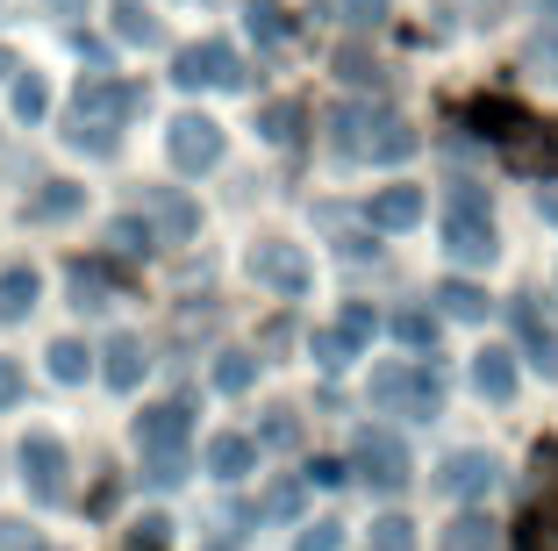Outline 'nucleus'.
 <instances>
[{
	"mask_svg": "<svg viewBox=\"0 0 558 551\" xmlns=\"http://www.w3.org/2000/svg\"><path fill=\"white\" fill-rule=\"evenodd\" d=\"M423 208H429L423 187H379L373 208H365V223H373V229H415V223H423Z\"/></svg>",
	"mask_w": 558,
	"mask_h": 551,
	"instance_id": "obj_12",
	"label": "nucleus"
},
{
	"mask_svg": "<svg viewBox=\"0 0 558 551\" xmlns=\"http://www.w3.org/2000/svg\"><path fill=\"white\" fill-rule=\"evenodd\" d=\"M251 444H272V452H294L301 444V422H294V408H272V416H265V430Z\"/></svg>",
	"mask_w": 558,
	"mask_h": 551,
	"instance_id": "obj_26",
	"label": "nucleus"
},
{
	"mask_svg": "<svg viewBox=\"0 0 558 551\" xmlns=\"http://www.w3.org/2000/svg\"><path fill=\"white\" fill-rule=\"evenodd\" d=\"M0 551H44V537H36L29 523H15V516H8V523H0Z\"/></svg>",
	"mask_w": 558,
	"mask_h": 551,
	"instance_id": "obj_37",
	"label": "nucleus"
},
{
	"mask_svg": "<svg viewBox=\"0 0 558 551\" xmlns=\"http://www.w3.org/2000/svg\"><path fill=\"white\" fill-rule=\"evenodd\" d=\"M36 287H44V279H36L29 265H15V273H0V323H22V315L36 309Z\"/></svg>",
	"mask_w": 558,
	"mask_h": 551,
	"instance_id": "obj_19",
	"label": "nucleus"
},
{
	"mask_svg": "<svg viewBox=\"0 0 558 551\" xmlns=\"http://www.w3.org/2000/svg\"><path fill=\"white\" fill-rule=\"evenodd\" d=\"M494 472H501V466H494L487 452H451V458L437 466V494H459V502H473V494H487V487H494Z\"/></svg>",
	"mask_w": 558,
	"mask_h": 551,
	"instance_id": "obj_10",
	"label": "nucleus"
},
{
	"mask_svg": "<svg viewBox=\"0 0 558 551\" xmlns=\"http://www.w3.org/2000/svg\"><path fill=\"white\" fill-rule=\"evenodd\" d=\"M136 108H144V94H136V86L86 80V86H80V115H72V122H100V130H116L122 115H136Z\"/></svg>",
	"mask_w": 558,
	"mask_h": 551,
	"instance_id": "obj_8",
	"label": "nucleus"
},
{
	"mask_svg": "<svg viewBox=\"0 0 558 551\" xmlns=\"http://www.w3.org/2000/svg\"><path fill=\"white\" fill-rule=\"evenodd\" d=\"M537 65H544V72L558 80V36H551V44H537Z\"/></svg>",
	"mask_w": 558,
	"mask_h": 551,
	"instance_id": "obj_41",
	"label": "nucleus"
},
{
	"mask_svg": "<svg viewBox=\"0 0 558 551\" xmlns=\"http://www.w3.org/2000/svg\"><path fill=\"white\" fill-rule=\"evenodd\" d=\"M437 301H444V315H459V323H480V315H487V294H480L473 279H444Z\"/></svg>",
	"mask_w": 558,
	"mask_h": 551,
	"instance_id": "obj_22",
	"label": "nucleus"
},
{
	"mask_svg": "<svg viewBox=\"0 0 558 551\" xmlns=\"http://www.w3.org/2000/svg\"><path fill=\"white\" fill-rule=\"evenodd\" d=\"M365 337H373V309H344V323H337V330H315V358L337 373V366H351V358H359Z\"/></svg>",
	"mask_w": 558,
	"mask_h": 551,
	"instance_id": "obj_11",
	"label": "nucleus"
},
{
	"mask_svg": "<svg viewBox=\"0 0 558 551\" xmlns=\"http://www.w3.org/2000/svg\"><path fill=\"white\" fill-rule=\"evenodd\" d=\"M22 480H29L36 502H58V494H65V444L50 438V430H29V438H22Z\"/></svg>",
	"mask_w": 558,
	"mask_h": 551,
	"instance_id": "obj_6",
	"label": "nucleus"
},
{
	"mask_svg": "<svg viewBox=\"0 0 558 551\" xmlns=\"http://www.w3.org/2000/svg\"><path fill=\"white\" fill-rule=\"evenodd\" d=\"M373 408L379 416H409L415 408V366H373Z\"/></svg>",
	"mask_w": 558,
	"mask_h": 551,
	"instance_id": "obj_14",
	"label": "nucleus"
},
{
	"mask_svg": "<svg viewBox=\"0 0 558 551\" xmlns=\"http://www.w3.org/2000/svg\"><path fill=\"white\" fill-rule=\"evenodd\" d=\"M251 380H258V358H251V351H222V358H215V387H222V394H244Z\"/></svg>",
	"mask_w": 558,
	"mask_h": 551,
	"instance_id": "obj_25",
	"label": "nucleus"
},
{
	"mask_svg": "<svg viewBox=\"0 0 558 551\" xmlns=\"http://www.w3.org/2000/svg\"><path fill=\"white\" fill-rule=\"evenodd\" d=\"M365 551H415V523L409 516H379L373 523V544Z\"/></svg>",
	"mask_w": 558,
	"mask_h": 551,
	"instance_id": "obj_27",
	"label": "nucleus"
},
{
	"mask_svg": "<svg viewBox=\"0 0 558 551\" xmlns=\"http://www.w3.org/2000/svg\"><path fill=\"white\" fill-rule=\"evenodd\" d=\"M544 15H551V22H558V0H544Z\"/></svg>",
	"mask_w": 558,
	"mask_h": 551,
	"instance_id": "obj_43",
	"label": "nucleus"
},
{
	"mask_svg": "<svg viewBox=\"0 0 558 551\" xmlns=\"http://www.w3.org/2000/svg\"><path fill=\"white\" fill-rule=\"evenodd\" d=\"M15 402H22V366L0 358V408H15Z\"/></svg>",
	"mask_w": 558,
	"mask_h": 551,
	"instance_id": "obj_39",
	"label": "nucleus"
},
{
	"mask_svg": "<svg viewBox=\"0 0 558 551\" xmlns=\"http://www.w3.org/2000/svg\"><path fill=\"white\" fill-rule=\"evenodd\" d=\"M80 187H72V179H50V187H44V194H36L29 201V215H36V223H65V215H80Z\"/></svg>",
	"mask_w": 558,
	"mask_h": 551,
	"instance_id": "obj_21",
	"label": "nucleus"
},
{
	"mask_svg": "<svg viewBox=\"0 0 558 551\" xmlns=\"http://www.w3.org/2000/svg\"><path fill=\"white\" fill-rule=\"evenodd\" d=\"M150 215H158V229H165V237H172V243H186V237H194V229H201L194 201H186V194H172V187H165V194H150Z\"/></svg>",
	"mask_w": 558,
	"mask_h": 551,
	"instance_id": "obj_18",
	"label": "nucleus"
},
{
	"mask_svg": "<svg viewBox=\"0 0 558 551\" xmlns=\"http://www.w3.org/2000/svg\"><path fill=\"white\" fill-rule=\"evenodd\" d=\"M344 544V523H308L301 530V551H337Z\"/></svg>",
	"mask_w": 558,
	"mask_h": 551,
	"instance_id": "obj_36",
	"label": "nucleus"
},
{
	"mask_svg": "<svg viewBox=\"0 0 558 551\" xmlns=\"http://www.w3.org/2000/svg\"><path fill=\"white\" fill-rule=\"evenodd\" d=\"M72 294H80L72 309H100V301H108V279H100V265H72Z\"/></svg>",
	"mask_w": 558,
	"mask_h": 551,
	"instance_id": "obj_32",
	"label": "nucleus"
},
{
	"mask_svg": "<svg viewBox=\"0 0 558 551\" xmlns=\"http://www.w3.org/2000/svg\"><path fill=\"white\" fill-rule=\"evenodd\" d=\"M108 243H116L122 259H144V251H150V243H158V237H150V229H144V223H136V215H122V223H116V229H108Z\"/></svg>",
	"mask_w": 558,
	"mask_h": 551,
	"instance_id": "obj_31",
	"label": "nucleus"
},
{
	"mask_svg": "<svg viewBox=\"0 0 558 551\" xmlns=\"http://www.w3.org/2000/svg\"><path fill=\"white\" fill-rule=\"evenodd\" d=\"M186 430H194L186 402H158V408L136 416V444H144V452H186Z\"/></svg>",
	"mask_w": 558,
	"mask_h": 551,
	"instance_id": "obj_9",
	"label": "nucleus"
},
{
	"mask_svg": "<svg viewBox=\"0 0 558 551\" xmlns=\"http://www.w3.org/2000/svg\"><path fill=\"white\" fill-rule=\"evenodd\" d=\"M201 551H236V544H201Z\"/></svg>",
	"mask_w": 558,
	"mask_h": 551,
	"instance_id": "obj_44",
	"label": "nucleus"
},
{
	"mask_svg": "<svg viewBox=\"0 0 558 551\" xmlns=\"http://www.w3.org/2000/svg\"><path fill=\"white\" fill-rule=\"evenodd\" d=\"M329 130H337V151H351V158H409V151H415L409 122L373 115V108H337V115H329Z\"/></svg>",
	"mask_w": 558,
	"mask_h": 551,
	"instance_id": "obj_1",
	"label": "nucleus"
},
{
	"mask_svg": "<svg viewBox=\"0 0 558 551\" xmlns=\"http://www.w3.org/2000/svg\"><path fill=\"white\" fill-rule=\"evenodd\" d=\"M258 136H265V144H294V136H301V108H294V100H272V108L258 115Z\"/></svg>",
	"mask_w": 558,
	"mask_h": 551,
	"instance_id": "obj_24",
	"label": "nucleus"
},
{
	"mask_svg": "<svg viewBox=\"0 0 558 551\" xmlns=\"http://www.w3.org/2000/svg\"><path fill=\"white\" fill-rule=\"evenodd\" d=\"M100 358H108V366H100V373H108V387H122V394H130L136 380H144V366H150L136 337H108V351H100Z\"/></svg>",
	"mask_w": 558,
	"mask_h": 551,
	"instance_id": "obj_17",
	"label": "nucleus"
},
{
	"mask_svg": "<svg viewBox=\"0 0 558 551\" xmlns=\"http://www.w3.org/2000/svg\"><path fill=\"white\" fill-rule=\"evenodd\" d=\"M130 551H165V523H158V516H144V523L130 530Z\"/></svg>",
	"mask_w": 558,
	"mask_h": 551,
	"instance_id": "obj_38",
	"label": "nucleus"
},
{
	"mask_svg": "<svg viewBox=\"0 0 558 551\" xmlns=\"http://www.w3.org/2000/svg\"><path fill=\"white\" fill-rule=\"evenodd\" d=\"M359 472L379 494H401V487H409V444H401L395 430H359Z\"/></svg>",
	"mask_w": 558,
	"mask_h": 551,
	"instance_id": "obj_3",
	"label": "nucleus"
},
{
	"mask_svg": "<svg viewBox=\"0 0 558 551\" xmlns=\"http://www.w3.org/2000/svg\"><path fill=\"white\" fill-rule=\"evenodd\" d=\"M144 480L150 487H180L186 480V452H144Z\"/></svg>",
	"mask_w": 558,
	"mask_h": 551,
	"instance_id": "obj_30",
	"label": "nucleus"
},
{
	"mask_svg": "<svg viewBox=\"0 0 558 551\" xmlns=\"http://www.w3.org/2000/svg\"><path fill=\"white\" fill-rule=\"evenodd\" d=\"M251 279L272 287V294H287V301H301V294H308V259H301V243L265 237L258 251H251Z\"/></svg>",
	"mask_w": 558,
	"mask_h": 551,
	"instance_id": "obj_2",
	"label": "nucleus"
},
{
	"mask_svg": "<svg viewBox=\"0 0 558 551\" xmlns=\"http://www.w3.org/2000/svg\"><path fill=\"white\" fill-rule=\"evenodd\" d=\"M444 251L459 265H487L501 243H494V223H487V208H451L444 215Z\"/></svg>",
	"mask_w": 558,
	"mask_h": 551,
	"instance_id": "obj_7",
	"label": "nucleus"
},
{
	"mask_svg": "<svg viewBox=\"0 0 558 551\" xmlns=\"http://www.w3.org/2000/svg\"><path fill=\"white\" fill-rule=\"evenodd\" d=\"M251 466H258V444L236 438V430H222V438L208 444V472H215V480H244Z\"/></svg>",
	"mask_w": 558,
	"mask_h": 551,
	"instance_id": "obj_16",
	"label": "nucleus"
},
{
	"mask_svg": "<svg viewBox=\"0 0 558 551\" xmlns=\"http://www.w3.org/2000/svg\"><path fill=\"white\" fill-rule=\"evenodd\" d=\"M308 480H315V487H344V466H337V458H315Z\"/></svg>",
	"mask_w": 558,
	"mask_h": 551,
	"instance_id": "obj_40",
	"label": "nucleus"
},
{
	"mask_svg": "<svg viewBox=\"0 0 558 551\" xmlns=\"http://www.w3.org/2000/svg\"><path fill=\"white\" fill-rule=\"evenodd\" d=\"M251 36H265V44H272V36H287V15H279L272 0H258V8H251Z\"/></svg>",
	"mask_w": 558,
	"mask_h": 551,
	"instance_id": "obj_35",
	"label": "nucleus"
},
{
	"mask_svg": "<svg viewBox=\"0 0 558 551\" xmlns=\"http://www.w3.org/2000/svg\"><path fill=\"white\" fill-rule=\"evenodd\" d=\"M395 337L409 344V351H423V344H437V315H423V309H401V315H395Z\"/></svg>",
	"mask_w": 558,
	"mask_h": 551,
	"instance_id": "obj_28",
	"label": "nucleus"
},
{
	"mask_svg": "<svg viewBox=\"0 0 558 551\" xmlns=\"http://www.w3.org/2000/svg\"><path fill=\"white\" fill-rule=\"evenodd\" d=\"M8 72H15V58H8V50H0V80H8Z\"/></svg>",
	"mask_w": 558,
	"mask_h": 551,
	"instance_id": "obj_42",
	"label": "nucleus"
},
{
	"mask_svg": "<svg viewBox=\"0 0 558 551\" xmlns=\"http://www.w3.org/2000/svg\"><path fill=\"white\" fill-rule=\"evenodd\" d=\"M437 551H494V523L487 516H459L451 530H444Z\"/></svg>",
	"mask_w": 558,
	"mask_h": 551,
	"instance_id": "obj_23",
	"label": "nucleus"
},
{
	"mask_svg": "<svg viewBox=\"0 0 558 551\" xmlns=\"http://www.w3.org/2000/svg\"><path fill=\"white\" fill-rule=\"evenodd\" d=\"M515 337H523V351H530V366H537V373H558V330L544 323L530 301H515Z\"/></svg>",
	"mask_w": 558,
	"mask_h": 551,
	"instance_id": "obj_13",
	"label": "nucleus"
},
{
	"mask_svg": "<svg viewBox=\"0 0 558 551\" xmlns=\"http://www.w3.org/2000/svg\"><path fill=\"white\" fill-rule=\"evenodd\" d=\"M258 516H272V523H287V516H301V480H279L272 494L258 502Z\"/></svg>",
	"mask_w": 558,
	"mask_h": 551,
	"instance_id": "obj_33",
	"label": "nucleus"
},
{
	"mask_svg": "<svg viewBox=\"0 0 558 551\" xmlns=\"http://www.w3.org/2000/svg\"><path fill=\"white\" fill-rule=\"evenodd\" d=\"M44 358H50V380H58V387H80V380L94 373V351H86L80 337H58Z\"/></svg>",
	"mask_w": 558,
	"mask_h": 551,
	"instance_id": "obj_20",
	"label": "nucleus"
},
{
	"mask_svg": "<svg viewBox=\"0 0 558 551\" xmlns=\"http://www.w3.org/2000/svg\"><path fill=\"white\" fill-rule=\"evenodd\" d=\"M172 80L180 86H244V58L230 44H194L172 58Z\"/></svg>",
	"mask_w": 558,
	"mask_h": 551,
	"instance_id": "obj_5",
	"label": "nucleus"
},
{
	"mask_svg": "<svg viewBox=\"0 0 558 551\" xmlns=\"http://www.w3.org/2000/svg\"><path fill=\"white\" fill-rule=\"evenodd\" d=\"M44 108H50V86L36 80V72H22V80H15V115H22V122H44Z\"/></svg>",
	"mask_w": 558,
	"mask_h": 551,
	"instance_id": "obj_29",
	"label": "nucleus"
},
{
	"mask_svg": "<svg viewBox=\"0 0 558 551\" xmlns=\"http://www.w3.org/2000/svg\"><path fill=\"white\" fill-rule=\"evenodd\" d=\"M165 151H172L180 172H215V165H222V130H215L208 115H180L172 136H165Z\"/></svg>",
	"mask_w": 558,
	"mask_h": 551,
	"instance_id": "obj_4",
	"label": "nucleus"
},
{
	"mask_svg": "<svg viewBox=\"0 0 558 551\" xmlns=\"http://www.w3.org/2000/svg\"><path fill=\"white\" fill-rule=\"evenodd\" d=\"M473 387L487 394V402H509L515 394V351H473Z\"/></svg>",
	"mask_w": 558,
	"mask_h": 551,
	"instance_id": "obj_15",
	"label": "nucleus"
},
{
	"mask_svg": "<svg viewBox=\"0 0 558 551\" xmlns=\"http://www.w3.org/2000/svg\"><path fill=\"white\" fill-rule=\"evenodd\" d=\"M116 29L130 36V44H150V36H158V29H150V15H144V0H116Z\"/></svg>",
	"mask_w": 558,
	"mask_h": 551,
	"instance_id": "obj_34",
	"label": "nucleus"
}]
</instances>
